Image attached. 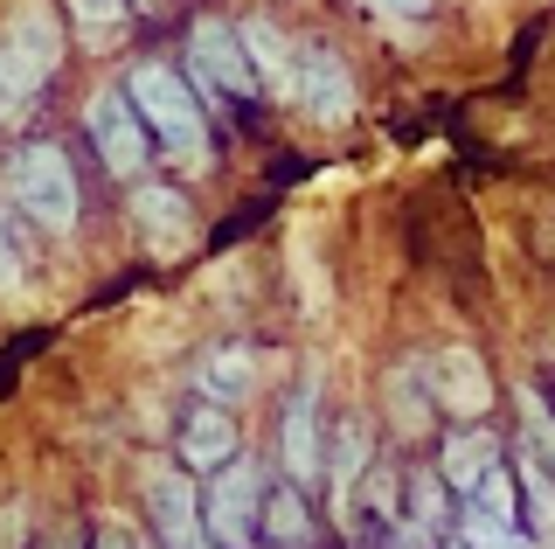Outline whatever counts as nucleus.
I'll return each mask as SVG.
<instances>
[{"mask_svg":"<svg viewBox=\"0 0 555 549\" xmlns=\"http://www.w3.org/2000/svg\"><path fill=\"white\" fill-rule=\"evenodd\" d=\"M132 8H139V14H160V0H132Z\"/></svg>","mask_w":555,"mask_h":549,"instance_id":"26","label":"nucleus"},{"mask_svg":"<svg viewBox=\"0 0 555 549\" xmlns=\"http://www.w3.org/2000/svg\"><path fill=\"white\" fill-rule=\"evenodd\" d=\"M236 452H243V424H236L230 404L188 397L181 410H173V467H188L195 480H208V473L230 467Z\"/></svg>","mask_w":555,"mask_h":549,"instance_id":"12","label":"nucleus"},{"mask_svg":"<svg viewBox=\"0 0 555 549\" xmlns=\"http://www.w3.org/2000/svg\"><path fill=\"white\" fill-rule=\"evenodd\" d=\"M285 112H299L306 126H354L361 84H354V63H347L326 36H299V63H292Z\"/></svg>","mask_w":555,"mask_h":549,"instance_id":"6","label":"nucleus"},{"mask_svg":"<svg viewBox=\"0 0 555 549\" xmlns=\"http://www.w3.org/2000/svg\"><path fill=\"white\" fill-rule=\"evenodd\" d=\"M340 528L326 508H312V487L285 480L271 467V494H264V549H326Z\"/></svg>","mask_w":555,"mask_h":549,"instance_id":"14","label":"nucleus"},{"mask_svg":"<svg viewBox=\"0 0 555 549\" xmlns=\"http://www.w3.org/2000/svg\"><path fill=\"white\" fill-rule=\"evenodd\" d=\"M14 299H28V244L14 230V216L0 209V306H14Z\"/></svg>","mask_w":555,"mask_h":549,"instance_id":"24","label":"nucleus"},{"mask_svg":"<svg viewBox=\"0 0 555 549\" xmlns=\"http://www.w3.org/2000/svg\"><path fill=\"white\" fill-rule=\"evenodd\" d=\"M361 14L382 28V36H403V42H416L430 28V14H438V0H354Z\"/></svg>","mask_w":555,"mask_h":549,"instance_id":"23","label":"nucleus"},{"mask_svg":"<svg viewBox=\"0 0 555 549\" xmlns=\"http://www.w3.org/2000/svg\"><path fill=\"white\" fill-rule=\"evenodd\" d=\"M264 494H271V473L250 452H236L222 473L202 480V514L216 549H264Z\"/></svg>","mask_w":555,"mask_h":549,"instance_id":"7","label":"nucleus"},{"mask_svg":"<svg viewBox=\"0 0 555 549\" xmlns=\"http://www.w3.org/2000/svg\"><path fill=\"white\" fill-rule=\"evenodd\" d=\"M459 514H465V501L451 494V480L438 473V459H416V467L403 473L396 549H451V542H459Z\"/></svg>","mask_w":555,"mask_h":549,"instance_id":"11","label":"nucleus"},{"mask_svg":"<svg viewBox=\"0 0 555 549\" xmlns=\"http://www.w3.org/2000/svg\"><path fill=\"white\" fill-rule=\"evenodd\" d=\"M375 424L361 418V410H347L340 424H326V514H334V528H347V514H354V494L361 480L375 467Z\"/></svg>","mask_w":555,"mask_h":549,"instance_id":"13","label":"nucleus"},{"mask_svg":"<svg viewBox=\"0 0 555 549\" xmlns=\"http://www.w3.org/2000/svg\"><path fill=\"white\" fill-rule=\"evenodd\" d=\"M0 188H8V209L28 216L49 244H69L83 222V188L69 167L63 140H14L0 153Z\"/></svg>","mask_w":555,"mask_h":549,"instance_id":"3","label":"nucleus"},{"mask_svg":"<svg viewBox=\"0 0 555 549\" xmlns=\"http://www.w3.org/2000/svg\"><path fill=\"white\" fill-rule=\"evenodd\" d=\"M257 383H264V355L250 341H216V348L195 362V397H216V404H250Z\"/></svg>","mask_w":555,"mask_h":549,"instance_id":"19","label":"nucleus"},{"mask_svg":"<svg viewBox=\"0 0 555 549\" xmlns=\"http://www.w3.org/2000/svg\"><path fill=\"white\" fill-rule=\"evenodd\" d=\"M83 132H91L98 167L112 181H126V188L146 181L153 161H160V146H153V132H146V118H139L126 84H98V91L83 98Z\"/></svg>","mask_w":555,"mask_h":549,"instance_id":"5","label":"nucleus"},{"mask_svg":"<svg viewBox=\"0 0 555 549\" xmlns=\"http://www.w3.org/2000/svg\"><path fill=\"white\" fill-rule=\"evenodd\" d=\"M382 410H389V432L403 445L444 432L438 397H430V375H424V355H410V362H396L389 375H382Z\"/></svg>","mask_w":555,"mask_h":549,"instance_id":"16","label":"nucleus"},{"mask_svg":"<svg viewBox=\"0 0 555 549\" xmlns=\"http://www.w3.org/2000/svg\"><path fill=\"white\" fill-rule=\"evenodd\" d=\"M139 508H146L153 542L160 549H216L208 514H202V480L188 467H146V480H139Z\"/></svg>","mask_w":555,"mask_h":549,"instance_id":"10","label":"nucleus"},{"mask_svg":"<svg viewBox=\"0 0 555 549\" xmlns=\"http://www.w3.org/2000/svg\"><path fill=\"white\" fill-rule=\"evenodd\" d=\"M126 209L132 222L146 230V244L160 251V257H181L188 244H195V230H202V216H195V202H188V188H173V181H132V195H126Z\"/></svg>","mask_w":555,"mask_h":549,"instance_id":"15","label":"nucleus"},{"mask_svg":"<svg viewBox=\"0 0 555 549\" xmlns=\"http://www.w3.org/2000/svg\"><path fill=\"white\" fill-rule=\"evenodd\" d=\"M63 14H69V36H77L83 49H98V56H112V49L132 36V22H139L132 0H63Z\"/></svg>","mask_w":555,"mask_h":549,"instance_id":"20","label":"nucleus"},{"mask_svg":"<svg viewBox=\"0 0 555 549\" xmlns=\"http://www.w3.org/2000/svg\"><path fill=\"white\" fill-rule=\"evenodd\" d=\"M320 362L299 369V383L285 390V404H278V452L271 467L285 480H299V487H326V404H320Z\"/></svg>","mask_w":555,"mask_h":549,"instance_id":"8","label":"nucleus"},{"mask_svg":"<svg viewBox=\"0 0 555 549\" xmlns=\"http://www.w3.org/2000/svg\"><path fill=\"white\" fill-rule=\"evenodd\" d=\"M118 84L132 91V105H139V118H146L153 146H160L167 175L202 181L208 167H216V132H208V105H202L195 84H188L181 56H173V63L167 56H132Z\"/></svg>","mask_w":555,"mask_h":549,"instance_id":"2","label":"nucleus"},{"mask_svg":"<svg viewBox=\"0 0 555 549\" xmlns=\"http://www.w3.org/2000/svg\"><path fill=\"white\" fill-rule=\"evenodd\" d=\"M83 549H139V542H132V536H126L118 522H98L91 536H83Z\"/></svg>","mask_w":555,"mask_h":549,"instance_id":"25","label":"nucleus"},{"mask_svg":"<svg viewBox=\"0 0 555 549\" xmlns=\"http://www.w3.org/2000/svg\"><path fill=\"white\" fill-rule=\"evenodd\" d=\"M181 71H188V84L202 91L208 112L271 105L264 84H257V71H250V49H243L236 14H222V8H202L195 22H188V36H181Z\"/></svg>","mask_w":555,"mask_h":549,"instance_id":"4","label":"nucleus"},{"mask_svg":"<svg viewBox=\"0 0 555 549\" xmlns=\"http://www.w3.org/2000/svg\"><path fill=\"white\" fill-rule=\"evenodd\" d=\"M430 459H438V473L451 480V494L465 501V494H473L479 480L493 473L500 459H507V445H500L493 424H444V432H438V452H430Z\"/></svg>","mask_w":555,"mask_h":549,"instance_id":"17","label":"nucleus"},{"mask_svg":"<svg viewBox=\"0 0 555 549\" xmlns=\"http://www.w3.org/2000/svg\"><path fill=\"white\" fill-rule=\"evenodd\" d=\"M514 418H520L514 445H520V452H534L542 467H555V397H548L542 383H520L514 390Z\"/></svg>","mask_w":555,"mask_h":549,"instance_id":"21","label":"nucleus"},{"mask_svg":"<svg viewBox=\"0 0 555 549\" xmlns=\"http://www.w3.org/2000/svg\"><path fill=\"white\" fill-rule=\"evenodd\" d=\"M424 375H430V397H438V418L444 424H486L500 404V383L486 369V355L473 341H438L424 355Z\"/></svg>","mask_w":555,"mask_h":549,"instance_id":"9","label":"nucleus"},{"mask_svg":"<svg viewBox=\"0 0 555 549\" xmlns=\"http://www.w3.org/2000/svg\"><path fill=\"white\" fill-rule=\"evenodd\" d=\"M236 28H243V49H250V71H257V84H264V98L285 105L292 63H299V36H292L278 14H236Z\"/></svg>","mask_w":555,"mask_h":549,"instance_id":"18","label":"nucleus"},{"mask_svg":"<svg viewBox=\"0 0 555 549\" xmlns=\"http://www.w3.org/2000/svg\"><path fill=\"white\" fill-rule=\"evenodd\" d=\"M69 63L63 0H0V132L28 126Z\"/></svg>","mask_w":555,"mask_h":549,"instance_id":"1","label":"nucleus"},{"mask_svg":"<svg viewBox=\"0 0 555 549\" xmlns=\"http://www.w3.org/2000/svg\"><path fill=\"white\" fill-rule=\"evenodd\" d=\"M514 473H520V508H528V536H555V467H542L534 452L514 445Z\"/></svg>","mask_w":555,"mask_h":549,"instance_id":"22","label":"nucleus"}]
</instances>
